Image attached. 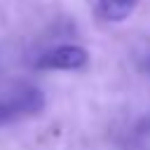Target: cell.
<instances>
[{
    "label": "cell",
    "instance_id": "7a4b0ae2",
    "mask_svg": "<svg viewBox=\"0 0 150 150\" xmlns=\"http://www.w3.org/2000/svg\"><path fill=\"white\" fill-rule=\"evenodd\" d=\"M9 105L14 108L16 117H28V115H38L45 108V94L38 87H19L9 98Z\"/></svg>",
    "mask_w": 150,
    "mask_h": 150
},
{
    "label": "cell",
    "instance_id": "3957f363",
    "mask_svg": "<svg viewBox=\"0 0 150 150\" xmlns=\"http://www.w3.org/2000/svg\"><path fill=\"white\" fill-rule=\"evenodd\" d=\"M136 2L138 0H98V7L96 9H98V16L101 19L115 23V21H124L134 12Z\"/></svg>",
    "mask_w": 150,
    "mask_h": 150
},
{
    "label": "cell",
    "instance_id": "277c9868",
    "mask_svg": "<svg viewBox=\"0 0 150 150\" xmlns=\"http://www.w3.org/2000/svg\"><path fill=\"white\" fill-rule=\"evenodd\" d=\"M16 120V112H14V108L9 105V101L7 98H0V127H5V124H12Z\"/></svg>",
    "mask_w": 150,
    "mask_h": 150
},
{
    "label": "cell",
    "instance_id": "6da1fadb",
    "mask_svg": "<svg viewBox=\"0 0 150 150\" xmlns=\"http://www.w3.org/2000/svg\"><path fill=\"white\" fill-rule=\"evenodd\" d=\"M89 61V54L80 45H59L38 59L40 70H77Z\"/></svg>",
    "mask_w": 150,
    "mask_h": 150
}]
</instances>
